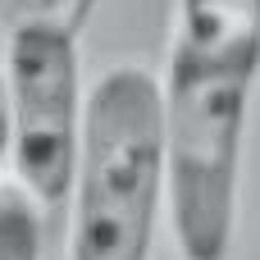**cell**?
Masks as SVG:
<instances>
[{
  "label": "cell",
  "mask_w": 260,
  "mask_h": 260,
  "mask_svg": "<svg viewBox=\"0 0 260 260\" xmlns=\"http://www.w3.org/2000/svg\"><path fill=\"white\" fill-rule=\"evenodd\" d=\"M165 192V87L110 69L82 119L69 260H146Z\"/></svg>",
  "instance_id": "7a4b0ae2"
},
{
  "label": "cell",
  "mask_w": 260,
  "mask_h": 260,
  "mask_svg": "<svg viewBox=\"0 0 260 260\" xmlns=\"http://www.w3.org/2000/svg\"><path fill=\"white\" fill-rule=\"evenodd\" d=\"M260 0H178L165 78V197L183 260H224L238 206Z\"/></svg>",
  "instance_id": "6da1fadb"
},
{
  "label": "cell",
  "mask_w": 260,
  "mask_h": 260,
  "mask_svg": "<svg viewBox=\"0 0 260 260\" xmlns=\"http://www.w3.org/2000/svg\"><path fill=\"white\" fill-rule=\"evenodd\" d=\"M5 82L14 114V178L41 206H59L73 192L82 142L73 37L46 23H14Z\"/></svg>",
  "instance_id": "3957f363"
},
{
  "label": "cell",
  "mask_w": 260,
  "mask_h": 260,
  "mask_svg": "<svg viewBox=\"0 0 260 260\" xmlns=\"http://www.w3.org/2000/svg\"><path fill=\"white\" fill-rule=\"evenodd\" d=\"M96 0H18V23H46L64 37H78L91 18Z\"/></svg>",
  "instance_id": "5b68a950"
},
{
  "label": "cell",
  "mask_w": 260,
  "mask_h": 260,
  "mask_svg": "<svg viewBox=\"0 0 260 260\" xmlns=\"http://www.w3.org/2000/svg\"><path fill=\"white\" fill-rule=\"evenodd\" d=\"M37 197L9 178L0 183V260H41V215Z\"/></svg>",
  "instance_id": "277c9868"
},
{
  "label": "cell",
  "mask_w": 260,
  "mask_h": 260,
  "mask_svg": "<svg viewBox=\"0 0 260 260\" xmlns=\"http://www.w3.org/2000/svg\"><path fill=\"white\" fill-rule=\"evenodd\" d=\"M14 146V114H9V82L0 78V165Z\"/></svg>",
  "instance_id": "8992f818"
}]
</instances>
